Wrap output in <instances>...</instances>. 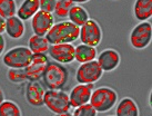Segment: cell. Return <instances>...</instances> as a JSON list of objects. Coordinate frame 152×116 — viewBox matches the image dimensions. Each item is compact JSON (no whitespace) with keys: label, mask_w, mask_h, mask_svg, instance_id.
Masks as SVG:
<instances>
[{"label":"cell","mask_w":152,"mask_h":116,"mask_svg":"<svg viewBox=\"0 0 152 116\" xmlns=\"http://www.w3.org/2000/svg\"><path fill=\"white\" fill-rule=\"evenodd\" d=\"M0 116H22L21 108L16 102L4 99L0 104Z\"/></svg>","instance_id":"7402d4cb"},{"label":"cell","mask_w":152,"mask_h":116,"mask_svg":"<svg viewBox=\"0 0 152 116\" xmlns=\"http://www.w3.org/2000/svg\"><path fill=\"white\" fill-rule=\"evenodd\" d=\"M75 6L73 2H71L70 0H57L55 10L53 13H56V16L59 18H67L69 15L70 9Z\"/></svg>","instance_id":"cb8c5ba5"},{"label":"cell","mask_w":152,"mask_h":116,"mask_svg":"<svg viewBox=\"0 0 152 116\" xmlns=\"http://www.w3.org/2000/svg\"><path fill=\"white\" fill-rule=\"evenodd\" d=\"M4 100V89L0 87V104L2 103Z\"/></svg>","instance_id":"f546056e"},{"label":"cell","mask_w":152,"mask_h":116,"mask_svg":"<svg viewBox=\"0 0 152 116\" xmlns=\"http://www.w3.org/2000/svg\"><path fill=\"white\" fill-rule=\"evenodd\" d=\"M32 52L26 46H16L6 52L2 63L9 69H25L32 58Z\"/></svg>","instance_id":"5b68a950"},{"label":"cell","mask_w":152,"mask_h":116,"mask_svg":"<svg viewBox=\"0 0 152 116\" xmlns=\"http://www.w3.org/2000/svg\"><path fill=\"white\" fill-rule=\"evenodd\" d=\"M152 39V25L149 21H141L135 25L130 33L129 43L137 50H143L148 47Z\"/></svg>","instance_id":"8992f818"},{"label":"cell","mask_w":152,"mask_h":116,"mask_svg":"<svg viewBox=\"0 0 152 116\" xmlns=\"http://www.w3.org/2000/svg\"><path fill=\"white\" fill-rule=\"evenodd\" d=\"M109 116H112V115H109Z\"/></svg>","instance_id":"d6a6232c"},{"label":"cell","mask_w":152,"mask_h":116,"mask_svg":"<svg viewBox=\"0 0 152 116\" xmlns=\"http://www.w3.org/2000/svg\"><path fill=\"white\" fill-rule=\"evenodd\" d=\"M79 38L81 40V44L98 47L102 41L101 27L94 19H88L87 22H85L80 27Z\"/></svg>","instance_id":"ba28073f"},{"label":"cell","mask_w":152,"mask_h":116,"mask_svg":"<svg viewBox=\"0 0 152 116\" xmlns=\"http://www.w3.org/2000/svg\"><path fill=\"white\" fill-rule=\"evenodd\" d=\"M45 93H46L45 88L38 82H29L25 90L26 100L31 106L40 107L43 105Z\"/></svg>","instance_id":"5bb4252c"},{"label":"cell","mask_w":152,"mask_h":116,"mask_svg":"<svg viewBox=\"0 0 152 116\" xmlns=\"http://www.w3.org/2000/svg\"><path fill=\"white\" fill-rule=\"evenodd\" d=\"M133 15L138 21H148L152 16V0H135Z\"/></svg>","instance_id":"ac0fdd59"},{"label":"cell","mask_w":152,"mask_h":116,"mask_svg":"<svg viewBox=\"0 0 152 116\" xmlns=\"http://www.w3.org/2000/svg\"><path fill=\"white\" fill-rule=\"evenodd\" d=\"M42 79L48 89H62L69 81V72L64 65L49 61L42 75Z\"/></svg>","instance_id":"7a4b0ae2"},{"label":"cell","mask_w":152,"mask_h":116,"mask_svg":"<svg viewBox=\"0 0 152 116\" xmlns=\"http://www.w3.org/2000/svg\"><path fill=\"white\" fill-rule=\"evenodd\" d=\"M114 116H140V111L134 99L131 97H123L117 103Z\"/></svg>","instance_id":"2e32d148"},{"label":"cell","mask_w":152,"mask_h":116,"mask_svg":"<svg viewBox=\"0 0 152 116\" xmlns=\"http://www.w3.org/2000/svg\"><path fill=\"white\" fill-rule=\"evenodd\" d=\"M56 116H72V114L70 113H62V114H56Z\"/></svg>","instance_id":"1f68e13d"},{"label":"cell","mask_w":152,"mask_h":116,"mask_svg":"<svg viewBox=\"0 0 152 116\" xmlns=\"http://www.w3.org/2000/svg\"><path fill=\"white\" fill-rule=\"evenodd\" d=\"M69 21L73 22L75 25H77L78 27H81L85 22H87L89 18V13L87 11V9L83 8L80 4H75L68 15Z\"/></svg>","instance_id":"44dd1931"},{"label":"cell","mask_w":152,"mask_h":116,"mask_svg":"<svg viewBox=\"0 0 152 116\" xmlns=\"http://www.w3.org/2000/svg\"><path fill=\"white\" fill-rule=\"evenodd\" d=\"M79 33L80 27H78L69 20H66L55 24L45 37L50 45L72 44L79 38Z\"/></svg>","instance_id":"6da1fadb"},{"label":"cell","mask_w":152,"mask_h":116,"mask_svg":"<svg viewBox=\"0 0 152 116\" xmlns=\"http://www.w3.org/2000/svg\"><path fill=\"white\" fill-rule=\"evenodd\" d=\"M97 49L96 47L85 45V44H79L77 47H75V60L79 64L88 63L96 60L97 58Z\"/></svg>","instance_id":"d6986e66"},{"label":"cell","mask_w":152,"mask_h":116,"mask_svg":"<svg viewBox=\"0 0 152 116\" xmlns=\"http://www.w3.org/2000/svg\"><path fill=\"white\" fill-rule=\"evenodd\" d=\"M39 10H40L39 0H23L20 7L17 9L16 16L20 18L22 21H27L34 17Z\"/></svg>","instance_id":"e0dca14e"},{"label":"cell","mask_w":152,"mask_h":116,"mask_svg":"<svg viewBox=\"0 0 152 116\" xmlns=\"http://www.w3.org/2000/svg\"><path fill=\"white\" fill-rule=\"evenodd\" d=\"M7 77L10 82L15 83V84L27 82L25 69H9L7 73Z\"/></svg>","instance_id":"d4e9b609"},{"label":"cell","mask_w":152,"mask_h":116,"mask_svg":"<svg viewBox=\"0 0 152 116\" xmlns=\"http://www.w3.org/2000/svg\"><path fill=\"white\" fill-rule=\"evenodd\" d=\"M4 27H6V19L0 16V35L4 33Z\"/></svg>","instance_id":"f1b7e54d"},{"label":"cell","mask_w":152,"mask_h":116,"mask_svg":"<svg viewBox=\"0 0 152 116\" xmlns=\"http://www.w3.org/2000/svg\"><path fill=\"white\" fill-rule=\"evenodd\" d=\"M103 70L99 66L97 60L80 64L76 70V81L79 84H94L100 81Z\"/></svg>","instance_id":"52a82bcc"},{"label":"cell","mask_w":152,"mask_h":116,"mask_svg":"<svg viewBox=\"0 0 152 116\" xmlns=\"http://www.w3.org/2000/svg\"><path fill=\"white\" fill-rule=\"evenodd\" d=\"M17 4L15 0H0V16L4 19L16 16Z\"/></svg>","instance_id":"603a6c76"},{"label":"cell","mask_w":152,"mask_h":116,"mask_svg":"<svg viewBox=\"0 0 152 116\" xmlns=\"http://www.w3.org/2000/svg\"><path fill=\"white\" fill-rule=\"evenodd\" d=\"M97 61L103 73H110L119 67L121 63V56L118 50L113 48H106L99 55H97Z\"/></svg>","instance_id":"4fadbf2b"},{"label":"cell","mask_w":152,"mask_h":116,"mask_svg":"<svg viewBox=\"0 0 152 116\" xmlns=\"http://www.w3.org/2000/svg\"><path fill=\"white\" fill-rule=\"evenodd\" d=\"M50 47V44L45 36L32 35L28 40V48L32 54H46Z\"/></svg>","instance_id":"ffe728a7"},{"label":"cell","mask_w":152,"mask_h":116,"mask_svg":"<svg viewBox=\"0 0 152 116\" xmlns=\"http://www.w3.org/2000/svg\"><path fill=\"white\" fill-rule=\"evenodd\" d=\"M89 103L92 105L97 113L109 112L118 103V94L111 87L103 86L94 88Z\"/></svg>","instance_id":"3957f363"},{"label":"cell","mask_w":152,"mask_h":116,"mask_svg":"<svg viewBox=\"0 0 152 116\" xmlns=\"http://www.w3.org/2000/svg\"><path fill=\"white\" fill-rule=\"evenodd\" d=\"M43 105L53 114L70 112V100L68 93L61 89H48L45 93Z\"/></svg>","instance_id":"277c9868"},{"label":"cell","mask_w":152,"mask_h":116,"mask_svg":"<svg viewBox=\"0 0 152 116\" xmlns=\"http://www.w3.org/2000/svg\"><path fill=\"white\" fill-rule=\"evenodd\" d=\"M56 4H57V0H39L40 10H43L47 13H53Z\"/></svg>","instance_id":"4316f807"},{"label":"cell","mask_w":152,"mask_h":116,"mask_svg":"<svg viewBox=\"0 0 152 116\" xmlns=\"http://www.w3.org/2000/svg\"><path fill=\"white\" fill-rule=\"evenodd\" d=\"M72 116H97V111L90 103L83 104L75 108Z\"/></svg>","instance_id":"484cf974"},{"label":"cell","mask_w":152,"mask_h":116,"mask_svg":"<svg viewBox=\"0 0 152 116\" xmlns=\"http://www.w3.org/2000/svg\"><path fill=\"white\" fill-rule=\"evenodd\" d=\"M4 33L11 39L22 38L26 33L25 22L22 21L20 18H18L17 16H12V17L8 18V19H6Z\"/></svg>","instance_id":"9a60e30c"},{"label":"cell","mask_w":152,"mask_h":116,"mask_svg":"<svg viewBox=\"0 0 152 116\" xmlns=\"http://www.w3.org/2000/svg\"><path fill=\"white\" fill-rule=\"evenodd\" d=\"M94 89V84H79L69 93V100L71 107L76 108L90 102V97Z\"/></svg>","instance_id":"7c38bea8"},{"label":"cell","mask_w":152,"mask_h":116,"mask_svg":"<svg viewBox=\"0 0 152 116\" xmlns=\"http://www.w3.org/2000/svg\"><path fill=\"white\" fill-rule=\"evenodd\" d=\"M49 64V59L46 54H34L29 65L25 68L26 77L28 82H38Z\"/></svg>","instance_id":"9c48e42d"},{"label":"cell","mask_w":152,"mask_h":116,"mask_svg":"<svg viewBox=\"0 0 152 116\" xmlns=\"http://www.w3.org/2000/svg\"><path fill=\"white\" fill-rule=\"evenodd\" d=\"M4 48H6V39L4 38L2 35H0V56L4 54Z\"/></svg>","instance_id":"83f0119b"},{"label":"cell","mask_w":152,"mask_h":116,"mask_svg":"<svg viewBox=\"0 0 152 116\" xmlns=\"http://www.w3.org/2000/svg\"><path fill=\"white\" fill-rule=\"evenodd\" d=\"M71 2L73 4H86V2H88L90 0H70Z\"/></svg>","instance_id":"4dcf8cb0"},{"label":"cell","mask_w":152,"mask_h":116,"mask_svg":"<svg viewBox=\"0 0 152 116\" xmlns=\"http://www.w3.org/2000/svg\"><path fill=\"white\" fill-rule=\"evenodd\" d=\"M48 54L56 63H59L61 65L71 64L75 60V46L72 44L50 45Z\"/></svg>","instance_id":"30bf717a"},{"label":"cell","mask_w":152,"mask_h":116,"mask_svg":"<svg viewBox=\"0 0 152 116\" xmlns=\"http://www.w3.org/2000/svg\"><path fill=\"white\" fill-rule=\"evenodd\" d=\"M55 25V17L51 13L39 10L38 13L31 18V28L34 35L46 36L47 33Z\"/></svg>","instance_id":"8fae6325"}]
</instances>
